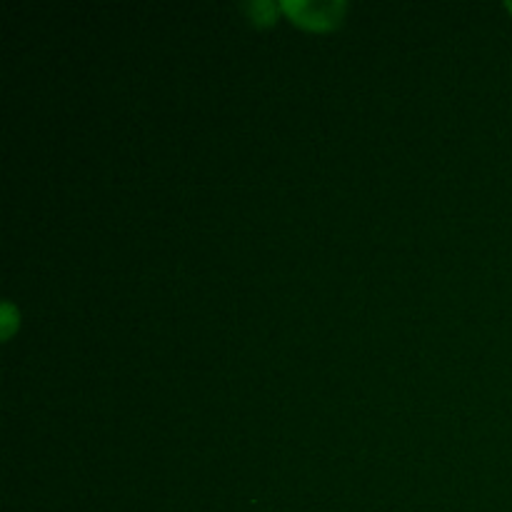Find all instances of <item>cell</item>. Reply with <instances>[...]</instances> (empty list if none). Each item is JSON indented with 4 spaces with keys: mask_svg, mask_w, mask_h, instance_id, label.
Wrapping results in <instances>:
<instances>
[{
    "mask_svg": "<svg viewBox=\"0 0 512 512\" xmlns=\"http://www.w3.org/2000/svg\"><path fill=\"white\" fill-rule=\"evenodd\" d=\"M280 10L293 20L295 25L308 30H333L343 23L348 3H313V0H285L280 3Z\"/></svg>",
    "mask_w": 512,
    "mask_h": 512,
    "instance_id": "obj_1",
    "label": "cell"
},
{
    "mask_svg": "<svg viewBox=\"0 0 512 512\" xmlns=\"http://www.w3.org/2000/svg\"><path fill=\"white\" fill-rule=\"evenodd\" d=\"M250 13H255L253 15V20L255 23H263V25H270L275 20V5L273 3H253L250 5Z\"/></svg>",
    "mask_w": 512,
    "mask_h": 512,
    "instance_id": "obj_2",
    "label": "cell"
},
{
    "mask_svg": "<svg viewBox=\"0 0 512 512\" xmlns=\"http://www.w3.org/2000/svg\"><path fill=\"white\" fill-rule=\"evenodd\" d=\"M505 8H508V10H510V13H512V3H505Z\"/></svg>",
    "mask_w": 512,
    "mask_h": 512,
    "instance_id": "obj_3",
    "label": "cell"
}]
</instances>
